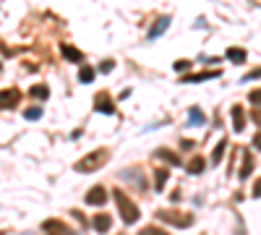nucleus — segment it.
Here are the masks:
<instances>
[{
	"instance_id": "obj_7",
	"label": "nucleus",
	"mask_w": 261,
	"mask_h": 235,
	"mask_svg": "<svg viewBox=\"0 0 261 235\" xmlns=\"http://www.w3.org/2000/svg\"><path fill=\"white\" fill-rule=\"evenodd\" d=\"M84 201L89 204V206H102V204L107 201V191H105L102 186H94L92 191H86V196H84Z\"/></svg>"
},
{
	"instance_id": "obj_29",
	"label": "nucleus",
	"mask_w": 261,
	"mask_h": 235,
	"mask_svg": "<svg viewBox=\"0 0 261 235\" xmlns=\"http://www.w3.org/2000/svg\"><path fill=\"white\" fill-rule=\"evenodd\" d=\"M180 146H183V149H193V146H196V141H191V139H183V141H180Z\"/></svg>"
},
{
	"instance_id": "obj_4",
	"label": "nucleus",
	"mask_w": 261,
	"mask_h": 235,
	"mask_svg": "<svg viewBox=\"0 0 261 235\" xmlns=\"http://www.w3.org/2000/svg\"><path fill=\"white\" fill-rule=\"evenodd\" d=\"M18 102H21V92L16 87L0 89V110H13V108H18Z\"/></svg>"
},
{
	"instance_id": "obj_25",
	"label": "nucleus",
	"mask_w": 261,
	"mask_h": 235,
	"mask_svg": "<svg viewBox=\"0 0 261 235\" xmlns=\"http://www.w3.org/2000/svg\"><path fill=\"white\" fill-rule=\"evenodd\" d=\"M191 68V60H175V71L178 73H186Z\"/></svg>"
},
{
	"instance_id": "obj_20",
	"label": "nucleus",
	"mask_w": 261,
	"mask_h": 235,
	"mask_svg": "<svg viewBox=\"0 0 261 235\" xmlns=\"http://www.w3.org/2000/svg\"><path fill=\"white\" fill-rule=\"evenodd\" d=\"M225 149H227V141L222 139L220 144H217V146H214V152H212V162H214V165H220V160L225 157Z\"/></svg>"
},
{
	"instance_id": "obj_30",
	"label": "nucleus",
	"mask_w": 261,
	"mask_h": 235,
	"mask_svg": "<svg viewBox=\"0 0 261 235\" xmlns=\"http://www.w3.org/2000/svg\"><path fill=\"white\" fill-rule=\"evenodd\" d=\"M253 120H256V125L261 128V108H256V110H253Z\"/></svg>"
},
{
	"instance_id": "obj_18",
	"label": "nucleus",
	"mask_w": 261,
	"mask_h": 235,
	"mask_svg": "<svg viewBox=\"0 0 261 235\" xmlns=\"http://www.w3.org/2000/svg\"><path fill=\"white\" fill-rule=\"evenodd\" d=\"M154 157H157V160H165L167 165H180V157H178L175 152H170V149H157Z\"/></svg>"
},
{
	"instance_id": "obj_3",
	"label": "nucleus",
	"mask_w": 261,
	"mask_h": 235,
	"mask_svg": "<svg viewBox=\"0 0 261 235\" xmlns=\"http://www.w3.org/2000/svg\"><path fill=\"white\" fill-rule=\"evenodd\" d=\"M107 160H110V152H107V149H97V152H92V154H86L84 160H79L73 167L79 170V173H94V170H99Z\"/></svg>"
},
{
	"instance_id": "obj_24",
	"label": "nucleus",
	"mask_w": 261,
	"mask_h": 235,
	"mask_svg": "<svg viewBox=\"0 0 261 235\" xmlns=\"http://www.w3.org/2000/svg\"><path fill=\"white\" fill-rule=\"evenodd\" d=\"M248 102H253L256 108H261V89H253V92L248 94Z\"/></svg>"
},
{
	"instance_id": "obj_22",
	"label": "nucleus",
	"mask_w": 261,
	"mask_h": 235,
	"mask_svg": "<svg viewBox=\"0 0 261 235\" xmlns=\"http://www.w3.org/2000/svg\"><path fill=\"white\" fill-rule=\"evenodd\" d=\"M136 235H170L167 230H160V227H154V225H149V227H141Z\"/></svg>"
},
{
	"instance_id": "obj_10",
	"label": "nucleus",
	"mask_w": 261,
	"mask_h": 235,
	"mask_svg": "<svg viewBox=\"0 0 261 235\" xmlns=\"http://www.w3.org/2000/svg\"><path fill=\"white\" fill-rule=\"evenodd\" d=\"M60 53H63V58L68 60V63H84V53L81 50H76V47H71V45H60Z\"/></svg>"
},
{
	"instance_id": "obj_21",
	"label": "nucleus",
	"mask_w": 261,
	"mask_h": 235,
	"mask_svg": "<svg viewBox=\"0 0 261 235\" xmlns=\"http://www.w3.org/2000/svg\"><path fill=\"white\" fill-rule=\"evenodd\" d=\"M94 79V68L92 66H81V71H79V81L81 84H89Z\"/></svg>"
},
{
	"instance_id": "obj_27",
	"label": "nucleus",
	"mask_w": 261,
	"mask_h": 235,
	"mask_svg": "<svg viewBox=\"0 0 261 235\" xmlns=\"http://www.w3.org/2000/svg\"><path fill=\"white\" fill-rule=\"evenodd\" d=\"M253 79H261V68H253V71H248L243 81H253Z\"/></svg>"
},
{
	"instance_id": "obj_1",
	"label": "nucleus",
	"mask_w": 261,
	"mask_h": 235,
	"mask_svg": "<svg viewBox=\"0 0 261 235\" xmlns=\"http://www.w3.org/2000/svg\"><path fill=\"white\" fill-rule=\"evenodd\" d=\"M113 199H115V204H118V212H120V220L125 222V225H134L139 217H141V212H139V206L130 201L128 196H125V191H120V188H115L113 191Z\"/></svg>"
},
{
	"instance_id": "obj_9",
	"label": "nucleus",
	"mask_w": 261,
	"mask_h": 235,
	"mask_svg": "<svg viewBox=\"0 0 261 235\" xmlns=\"http://www.w3.org/2000/svg\"><path fill=\"white\" fill-rule=\"evenodd\" d=\"M222 71H201V73H188L183 76V84H199V81H206V79H220Z\"/></svg>"
},
{
	"instance_id": "obj_2",
	"label": "nucleus",
	"mask_w": 261,
	"mask_h": 235,
	"mask_svg": "<svg viewBox=\"0 0 261 235\" xmlns=\"http://www.w3.org/2000/svg\"><path fill=\"white\" fill-rule=\"evenodd\" d=\"M157 220H162V222H167L172 227H180V230L193 225V215H191V212H178V209H160Z\"/></svg>"
},
{
	"instance_id": "obj_5",
	"label": "nucleus",
	"mask_w": 261,
	"mask_h": 235,
	"mask_svg": "<svg viewBox=\"0 0 261 235\" xmlns=\"http://www.w3.org/2000/svg\"><path fill=\"white\" fill-rule=\"evenodd\" d=\"M42 230H45V235H76L73 227H68L63 220H45Z\"/></svg>"
},
{
	"instance_id": "obj_8",
	"label": "nucleus",
	"mask_w": 261,
	"mask_h": 235,
	"mask_svg": "<svg viewBox=\"0 0 261 235\" xmlns=\"http://www.w3.org/2000/svg\"><path fill=\"white\" fill-rule=\"evenodd\" d=\"M167 27H170V16H160L154 24H151V29H149V39H157V37H162L165 32H167Z\"/></svg>"
},
{
	"instance_id": "obj_23",
	"label": "nucleus",
	"mask_w": 261,
	"mask_h": 235,
	"mask_svg": "<svg viewBox=\"0 0 261 235\" xmlns=\"http://www.w3.org/2000/svg\"><path fill=\"white\" fill-rule=\"evenodd\" d=\"M24 118H27V120H37V118H42V108H29V110L24 113Z\"/></svg>"
},
{
	"instance_id": "obj_15",
	"label": "nucleus",
	"mask_w": 261,
	"mask_h": 235,
	"mask_svg": "<svg viewBox=\"0 0 261 235\" xmlns=\"http://www.w3.org/2000/svg\"><path fill=\"white\" fill-rule=\"evenodd\" d=\"M204 123H206V115H204L199 108H191V110H188V125L199 128V125H204Z\"/></svg>"
},
{
	"instance_id": "obj_28",
	"label": "nucleus",
	"mask_w": 261,
	"mask_h": 235,
	"mask_svg": "<svg viewBox=\"0 0 261 235\" xmlns=\"http://www.w3.org/2000/svg\"><path fill=\"white\" fill-rule=\"evenodd\" d=\"M251 196H253V199H261V178L256 180V186H253V191H251Z\"/></svg>"
},
{
	"instance_id": "obj_26",
	"label": "nucleus",
	"mask_w": 261,
	"mask_h": 235,
	"mask_svg": "<svg viewBox=\"0 0 261 235\" xmlns=\"http://www.w3.org/2000/svg\"><path fill=\"white\" fill-rule=\"evenodd\" d=\"M113 68H115V60H105L102 66H99V71H102V73H110Z\"/></svg>"
},
{
	"instance_id": "obj_12",
	"label": "nucleus",
	"mask_w": 261,
	"mask_h": 235,
	"mask_svg": "<svg viewBox=\"0 0 261 235\" xmlns=\"http://www.w3.org/2000/svg\"><path fill=\"white\" fill-rule=\"evenodd\" d=\"M230 113H232V128H235L238 134H241L243 128H246V113H243V108H241V105H235Z\"/></svg>"
},
{
	"instance_id": "obj_31",
	"label": "nucleus",
	"mask_w": 261,
	"mask_h": 235,
	"mask_svg": "<svg viewBox=\"0 0 261 235\" xmlns=\"http://www.w3.org/2000/svg\"><path fill=\"white\" fill-rule=\"evenodd\" d=\"M253 149H261V134H258V136L253 139Z\"/></svg>"
},
{
	"instance_id": "obj_16",
	"label": "nucleus",
	"mask_w": 261,
	"mask_h": 235,
	"mask_svg": "<svg viewBox=\"0 0 261 235\" xmlns=\"http://www.w3.org/2000/svg\"><path fill=\"white\" fill-rule=\"evenodd\" d=\"M225 58H227V60H232V63H246V58H248V53H246L243 47H227V53H225Z\"/></svg>"
},
{
	"instance_id": "obj_14",
	"label": "nucleus",
	"mask_w": 261,
	"mask_h": 235,
	"mask_svg": "<svg viewBox=\"0 0 261 235\" xmlns=\"http://www.w3.org/2000/svg\"><path fill=\"white\" fill-rule=\"evenodd\" d=\"M167 178H170L167 167H157V170H154V191H157V194H160V191H165Z\"/></svg>"
},
{
	"instance_id": "obj_32",
	"label": "nucleus",
	"mask_w": 261,
	"mask_h": 235,
	"mask_svg": "<svg viewBox=\"0 0 261 235\" xmlns=\"http://www.w3.org/2000/svg\"><path fill=\"white\" fill-rule=\"evenodd\" d=\"M24 235H32V232H24Z\"/></svg>"
},
{
	"instance_id": "obj_13",
	"label": "nucleus",
	"mask_w": 261,
	"mask_h": 235,
	"mask_svg": "<svg viewBox=\"0 0 261 235\" xmlns=\"http://www.w3.org/2000/svg\"><path fill=\"white\" fill-rule=\"evenodd\" d=\"M253 157H251V152H248V149H246V152H243V167H241V173H238V175H241V180H246L251 173H253Z\"/></svg>"
},
{
	"instance_id": "obj_11",
	"label": "nucleus",
	"mask_w": 261,
	"mask_h": 235,
	"mask_svg": "<svg viewBox=\"0 0 261 235\" xmlns=\"http://www.w3.org/2000/svg\"><path fill=\"white\" fill-rule=\"evenodd\" d=\"M92 227L97 230V232H107L113 227V217L110 215H94L92 217Z\"/></svg>"
},
{
	"instance_id": "obj_6",
	"label": "nucleus",
	"mask_w": 261,
	"mask_h": 235,
	"mask_svg": "<svg viewBox=\"0 0 261 235\" xmlns=\"http://www.w3.org/2000/svg\"><path fill=\"white\" fill-rule=\"evenodd\" d=\"M94 110H97V113H105V115H115V102H113V97L107 94V92H99V94L94 97Z\"/></svg>"
},
{
	"instance_id": "obj_17",
	"label": "nucleus",
	"mask_w": 261,
	"mask_h": 235,
	"mask_svg": "<svg viewBox=\"0 0 261 235\" xmlns=\"http://www.w3.org/2000/svg\"><path fill=\"white\" fill-rule=\"evenodd\" d=\"M204 167H206V162H204V157H193L188 165H186V170L191 175H201L204 173Z\"/></svg>"
},
{
	"instance_id": "obj_19",
	"label": "nucleus",
	"mask_w": 261,
	"mask_h": 235,
	"mask_svg": "<svg viewBox=\"0 0 261 235\" xmlns=\"http://www.w3.org/2000/svg\"><path fill=\"white\" fill-rule=\"evenodd\" d=\"M29 97H34V99H39V102H45V99L50 97V89L45 87V84H37V87L29 89Z\"/></svg>"
}]
</instances>
